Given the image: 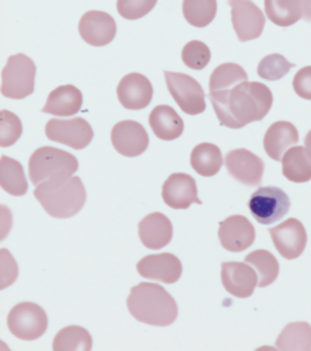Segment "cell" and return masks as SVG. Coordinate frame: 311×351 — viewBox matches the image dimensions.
Here are the masks:
<instances>
[{
  "label": "cell",
  "mask_w": 311,
  "mask_h": 351,
  "mask_svg": "<svg viewBox=\"0 0 311 351\" xmlns=\"http://www.w3.org/2000/svg\"><path fill=\"white\" fill-rule=\"evenodd\" d=\"M82 106V91L72 84H67L56 88L49 94L42 112L58 117H71L81 111Z\"/></svg>",
  "instance_id": "7402d4cb"
},
{
  "label": "cell",
  "mask_w": 311,
  "mask_h": 351,
  "mask_svg": "<svg viewBox=\"0 0 311 351\" xmlns=\"http://www.w3.org/2000/svg\"><path fill=\"white\" fill-rule=\"evenodd\" d=\"M276 348L279 350H311V326L308 322L288 324L279 335Z\"/></svg>",
  "instance_id": "f1b7e54d"
},
{
  "label": "cell",
  "mask_w": 311,
  "mask_h": 351,
  "mask_svg": "<svg viewBox=\"0 0 311 351\" xmlns=\"http://www.w3.org/2000/svg\"><path fill=\"white\" fill-rule=\"evenodd\" d=\"M269 20L276 26L290 27L303 16L301 0H264Z\"/></svg>",
  "instance_id": "4316f807"
},
{
  "label": "cell",
  "mask_w": 311,
  "mask_h": 351,
  "mask_svg": "<svg viewBox=\"0 0 311 351\" xmlns=\"http://www.w3.org/2000/svg\"><path fill=\"white\" fill-rule=\"evenodd\" d=\"M231 8V21L240 42H249L263 34L265 16L252 0H227Z\"/></svg>",
  "instance_id": "30bf717a"
},
{
  "label": "cell",
  "mask_w": 311,
  "mask_h": 351,
  "mask_svg": "<svg viewBox=\"0 0 311 351\" xmlns=\"http://www.w3.org/2000/svg\"><path fill=\"white\" fill-rule=\"evenodd\" d=\"M36 73V64L27 55H11L1 71V94L12 100L27 97L34 91Z\"/></svg>",
  "instance_id": "5b68a950"
},
{
  "label": "cell",
  "mask_w": 311,
  "mask_h": 351,
  "mask_svg": "<svg viewBox=\"0 0 311 351\" xmlns=\"http://www.w3.org/2000/svg\"><path fill=\"white\" fill-rule=\"evenodd\" d=\"M303 17L306 22H311V0H301Z\"/></svg>",
  "instance_id": "74e56055"
},
{
  "label": "cell",
  "mask_w": 311,
  "mask_h": 351,
  "mask_svg": "<svg viewBox=\"0 0 311 351\" xmlns=\"http://www.w3.org/2000/svg\"><path fill=\"white\" fill-rule=\"evenodd\" d=\"M78 31L82 39L92 47H106L117 34V25L110 14L92 10L82 16Z\"/></svg>",
  "instance_id": "5bb4252c"
},
{
  "label": "cell",
  "mask_w": 311,
  "mask_h": 351,
  "mask_svg": "<svg viewBox=\"0 0 311 351\" xmlns=\"http://www.w3.org/2000/svg\"><path fill=\"white\" fill-rule=\"evenodd\" d=\"M48 316L38 304L23 302L11 308L8 327L21 341H36L48 330Z\"/></svg>",
  "instance_id": "8992f818"
},
{
  "label": "cell",
  "mask_w": 311,
  "mask_h": 351,
  "mask_svg": "<svg viewBox=\"0 0 311 351\" xmlns=\"http://www.w3.org/2000/svg\"><path fill=\"white\" fill-rule=\"evenodd\" d=\"M191 167L199 176L210 178L219 173L224 158L219 147L214 144H199L191 152Z\"/></svg>",
  "instance_id": "d4e9b609"
},
{
  "label": "cell",
  "mask_w": 311,
  "mask_h": 351,
  "mask_svg": "<svg viewBox=\"0 0 311 351\" xmlns=\"http://www.w3.org/2000/svg\"><path fill=\"white\" fill-rule=\"evenodd\" d=\"M218 234L223 248L232 253L248 250L256 240L254 226L243 215H232L221 221Z\"/></svg>",
  "instance_id": "e0dca14e"
},
{
  "label": "cell",
  "mask_w": 311,
  "mask_h": 351,
  "mask_svg": "<svg viewBox=\"0 0 311 351\" xmlns=\"http://www.w3.org/2000/svg\"><path fill=\"white\" fill-rule=\"evenodd\" d=\"M33 193L44 210L58 219L75 217L86 201V187L79 176H72L66 181H44L36 186Z\"/></svg>",
  "instance_id": "3957f363"
},
{
  "label": "cell",
  "mask_w": 311,
  "mask_h": 351,
  "mask_svg": "<svg viewBox=\"0 0 311 351\" xmlns=\"http://www.w3.org/2000/svg\"><path fill=\"white\" fill-rule=\"evenodd\" d=\"M299 141V134L295 125L290 122L274 123L269 127L264 136V149L270 158L282 160L287 149Z\"/></svg>",
  "instance_id": "44dd1931"
},
{
  "label": "cell",
  "mask_w": 311,
  "mask_h": 351,
  "mask_svg": "<svg viewBox=\"0 0 311 351\" xmlns=\"http://www.w3.org/2000/svg\"><path fill=\"white\" fill-rule=\"evenodd\" d=\"M78 167L79 163L73 154L51 146L36 149L28 162L29 179L36 186L44 181L69 180Z\"/></svg>",
  "instance_id": "277c9868"
},
{
  "label": "cell",
  "mask_w": 311,
  "mask_h": 351,
  "mask_svg": "<svg viewBox=\"0 0 311 351\" xmlns=\"http://www.w3.org/2000/svg\"><path fill=\"white\" fill-rule=\"evenodd\" d=\"M121 105L127 110L139 111L150 105L153 97V86L150 80L141 73L124 75L117 86Z\"/></svg>",
  "instance_id": "ac0fdd59"
},
{
  "label": "cell",
  "mask_w": 311,
  "mask_h": 351,
  "mask_svg": "<svg viewBox=\"0 0 311 351\" xmlns=\"http://www.w3.org/2000/svg\"><path fill=\"white\" fill-rule=\"evenodd\" d=\"M136 269L140 276L166 285L177 282L183 274L182 261L172 253L145 256L138 263Z\"/></svg>",
  "instance_id": "2e32d148"
},
{
  "label": "cell",
  "mask_w": 311,
  "mask_h": 351,
  "mask_svg": "<svg viewBox=\"0 0 311 351\" xmlns=\"http://www.w3.org/2000/svg\"><path fill=\"white\" fill-rule=\"evenodd\" d=\"M216 0H184L183 14L185 20L193 27L204 28L216 16Z\"/></svg>",
  "instance_id": "4dcf8cb0"
},
{
  "label": "cell",
  "mask_w": 311,
  "mask_h": 351,
  "mask_svg": "<svg viewBox=\"0 0 311 351\" xmlns=\"http://www.w3.org/2000/svg\"><path fill=\"white\" fill-rule=\"evenodd\" d=\"M269 232L275 248L284 259H297L306 250L308 234L304 225L298 219H288L273 229H269Z\"/></svg>",
  "instance_id": "8fae6325"
},
{
  "label": "cell",
  "mask_w": 311,
  "mask_h": 351,
  "mask_svg": "<svg viewBox=\"0 0 311 351\" xmlns=\"http://www.w3.org/2000/svg\"><path fill=\"white\" fill-rule=\"evenodd\" d=\"M151 129L156 136L164 141L180 138L184 133V121L173 107L168 105L156 106L149 117Z\"/></svg>",
  "instance_id": "603a6c76"
},
{
  "label": "cell",
  "mask_w": 311,
  "mask_h": 351,
  "mask_svg": "<svg viewBox=\"0 0 311 351\" xmlns=\"http://www.w3.org/2000/svg\"><path fill=\"white\" fill-rule=\"evenodd\" d=\"M127 306L136 321L146 325L166 327L177 317L175 299L156 283L141 282L132 288Z\"/></svg>",
  "instance_id": "7a4b0ae2"
},
{
  "label": "cell",
  "mask_w": 311,
  "mask_h": 351,
  "mask_svg": "<svg viewBox=\"0 0 311 351\" xmlns=\"http://www.w3.org/2000/svg\"><path fill=\"white\" fill-rule=\"evenodd\" d=\"M0 186L11 196H23L28 191V182L23 167L18 160L1 156L0 160Z\"/></svg>",
  "instance_id": "cb8c5ba5"
},
{
  "label": "cell",
  "mask_w": 311,
  "mask_h": 351,
  "mask_svg": "<svg viewBox=\"0 0 311 351\" xmlns=\"http://www.w3.org/2000/svg\"><path fill=\"white\" fill-rule=\"evenodd\" d=\"M225 167L235 180L247 186H257L263 180L264 162L249 149H232L225 156Z\"/></svg>",
  "instance_id": "7c38bea8"
},
{
  "label": "cell",
  "mask_w": 311,
  "mask_h": 351,
  "mask_svg": "<svg viewBox=\"0 0 311 351\" xmlns=\"http://www.w3.org/2000/svg\"><path fill=\"white\" fill-rule=\"evenodd\" d=\"M258 274L247 263L229 261L221 264V282L226 292L236 298H249L258 286Z\"/></svg>",
  "instance_id": "9a60e30c"
},
{
  "label": "cell",
  "mask_w": 311,
  "mask_h": 351,
  "mask_svg": "<svg viewBox=\"0 0 311 351\" xmlns=\"http://www.w3.org/2000/svg\"><path fill=\"white\" fill-rule=\"evenodd\" d=\"M45 135L49 140L70 146L71 149H83L92 143L94 132L84 118H53L45 125Z\"/></svg>",
  "instance_id": "9c48e42d"
},
{
  "label": "cell",
  "mask_w": 311,
  "mask_h": 351,
  "mask_svg": "<svg viewBox=\"0 0 311 351\" xmlns=\"http://www.w3.org/2000/svg\"><path fill=\"white\" fill-rule=\"evenodd\" d=\"M293 67H295V64H290V61L286 59L284 55L271 53V55L265 56L259 62L257 72L260 78L275 82V80H282L284 75H288V72Z\"/></svg>",
  "instance_id": "d6a6232c"
},
{
  "label": "cell",
  "mask_w": 311,
  "mask_h": 351,
  "mask_svg": "<svg viewBox=\"0 0 311 351\" xmlns=\"http://www.w3.org/2000/svg\"><path fill=\"white\" fill-rule=\"evenodd\" d=\"M197 195L196 181L185 173H174L162 187L163 201L173 209H188L193 203L202 204Z\"/></svg>",
  "instance_id": "d6986e66"
},
{
  "label": "cell",
  "mask_w": 311,
  "mask_h": 351,
  "mask_svg": "<svg viewBox=\"0 0 311 351\" xmlns=\"http://www.w3.org/2000/svg\"><path fill=\"white\" fill-rule=\"evenodd\" d=\"M113 147L125 157H138L144 154L150 138L142 124L135 121H122L117 123L111 132Z\"/></svg>",
  "instance_id": "4fadbf2b"
},
{
  "label": "cell",
  "mask_w": 311,
  "mask_h": 351,
  "mask_svg": "<svg viewBox=\"0 0 311 351\" xmlns=\"http://www.w3.org/2000/svg\"><path fill=\"white\" fill-rule=\"evenodd\" d=\"M295 94L301 99L311 100V66L299 69L293 80Z\"/></svg>",
  "instance_id": "8d00e7d4"
},
{
  "label": "cell",
  "mask_w": 311,
  "mask_h": 351,
  "mask_svg": "<svg viewBox=\"0 0 311 351\" xmlns=\"http://www.w3.org/2000/svg\"><path fill=\"white\" fill-rule=\"evenodd\" d=\"M1 127H0V146L9 147L16 144L17 140L21 138L22 123L15 113L3 110L0 113Z\"/></svg>",
  "instance_id": "e575fe53"
},
{
  "label": "cell",
  "mask_w": 311,
  "mask_h": 351,
  "mask_svg": "<svg viewBox=\"0 0 311 351\" xmlns=\"http://www.w3.org/2000/svg\"><path fill=\"white\" fill-rule=\"evenodd\" d=\"M166 86L177 106L190 116L206 111V95L202 86L191 75L164 71Z\"/></svg>",
  "instance_id": "ba28073f"
},
{
  "label": "cell",
  "mask_w": 311,
  "mask_h": 351,
  "mask_svg": "<svg viewBox=\"0 0 311 351\" xmlns=\"http://www.w3.org/2000/svg\"><path fill=\"white\" fill-rule=\"evenodd\" d=\"M158 0H117V11L125 20H140L155 9Z\"/></svg>",
  "instance_id": "d590c367"
},
{
  "label": "cell",
  "mask_w": 311,
  "mask_h": 351,
  "mask_svg": "<svg viewBox=\"0 0 311 351\" xmlns=\"http://www.w3.org/2000/svg\"><path fill=\"white\" fill-rule=\"evenodd\" d=\"M246 80H248L247 72L240 64L232 62L220 64L210 75V93L229 90Z\"/></svg>",
  "instance_id": "1f68e13d"
},
{
  "label": "cell",
  "mask_w": 311,
  "mask_h": 351,
  "mask_svg": "<svg viewBox=\"0 0 311 351\" xmlns=\"http://www.w3.org/2000/svg\"><path fill=\"white\" fill-rule=\"evenodd\" d=\"M248 207L258 223L270 225L290 212V199L279 187H259L249 198Z\"/></svg>",
  "instance_id": "52a82bcc"
},
{
  "label": "cell",
  "mask_w": 311,
  "mask_h": 351,
  "mask_svg": "<svg viewBox=\"0 0 311 351\" xmlns=\"http://www.w3.org/2000/svg\"><path fill=\"white\" fill-rule=\"evenodd\" d=\"M139 237L146 248L162 250L172 241V221L158 212L149 214L139 223Z\"/></svg>",
  "instance_id": "ffe728a7"
},
{
  "label": "cell",
  "mask_w": 311,
  "mask_h": 351,
  "mask_svg": "<svg viewBox=\"0 0 311 351\" xmlns=\"http://www.w3.org/2000/svg\"><path fill=\"white\" fill-rule=\"evenodd\" d=\"M92 335L79 326L64 327L56 335L53 343L55 351L92 350Z\"/></svg>",
  "instance_id": "f546056e"
},
{
  "label": "cell",
  "mask_w": 311,
  "mask_h": 351,
  "mask_svg": "<svg viewBox=\"0 0 311 351\" xmlns=\"http://www.w3.org/2000/svg\"><path fill=\"white\" fill-rule=\"evenodd\" d=\"M245 261L257 271L259 276L258 287H268L273 285L279 276V261L269 250H254L246 256Z\"/></svg>",
  "instance_id": "83f0119b"
},
{
  "label": "cell",
  "mask_w": 311,
  "mask_h": 351,
  "mask_svg": "<svg viewBox=\"0 0 311 351\" xmlns=\"http://www.w3.org/2000/svg\"><path fill=\"white\" fill-rule=\"evenodd\" d=\"M182 59L188 69L201 71L210 64L212 53L210 49L203 42L191 40L184 47Z\"/></svg>",
  "instance_id": "836d02e7"
},
{
  "label": "cell",
  "mask_w": 311,
  "mask_h": 351,
  "mask_svg": "<svg viewBox=\"0 0 311 351\" xmlns=\"http://www.w3.org/2000/svg\"><path fill=\"white\" fill-rule=\"evenodd\" d=\"M210 99L220 124L230 129H241L249 123L262 121L274 102L269 86L248 80L229 90L210 93Z\"/></svg>",
  "instance_id": "6da1fadb"
},
{
  "label": "cell",
  "mask_w": 311,
  "mask_h": 351,
  "mask_svg": "<svg viewBox=\"0 0 311 351\" xmlns=\"http://www.w3.org/2000/svg\"><path fill=\"white\" fill-rule=\"evenodd\" d=\"M304 145H306V152H308V154L311 157V130L309 133L306 134Z\"/></svg>",
  "instance_id": "f35d334b"
},
{
  "label": "cell",
  "mask_w": 311,
  "mask_h": 351,
  "mask_svg": "<svg viewBox=\"0 0 311 351\" xmlns=\"http://www.w3.org/2000/svg\"><path fill=\"white\" fill-rule=\"evenodd\" d=\"M282 173L286 179L301 184L311 180V157L306 147H290L282 157Z\"/></svg>",
  "instance_id": "484cf974"
}]
</instances>
